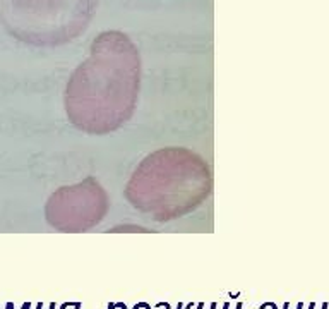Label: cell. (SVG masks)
Masks as SVG:
<instances>
[{
  "label": "cell",
  "instance_id": "obj_1",
  "mask_svg": "<svg viewBox=\"0 0 329 309\" xmlns=\"http://www.w3.org/2000/svg\"><path fill=\"white\" fill-rule=\"evenodd\" d=\"M139 81L141 58L132 40L120 31L98 34L88 58L69 79V119L91 134L118 129L134 113Z\"/></svg>",
  "mask_w": 329,
  "mask_h": 309
},
{
  "label": "cell",
  "instance_id": "obj_3",
  "mask_svg": "<svg viewBox=\"0 0 329 309\" xmlns=\"http://www.w3.org/2000/svg\"><path fill=\"white\" fill-rule=\"evenodd\" d=\"M96 7L98 0H0V24L24 43L57 47L84 33Z\"/></svg>",
  "mask_w": 329,
  "mask_h": 309
},
{
  "label": "cell",
  "instance_id": "obj_4",
  "mask_svg": "<svg viewBox=\"0 0 329 309\" xmlns=\"http://www.w3.org/2000/svg\"><path fill=\"white\" fill-rule=\"evenodd\" d=\"M106 211L105 189L93 179H86L77 185L62 187L47 203V218L57 229L79 230L99 222Z\"/></svg>",
  "mask_w": 329,
  "mask_h": 309
},
{
  "label": "cell",
  "instance_id": "obj_2",
  "mask_svg": "<svg viewBox=\"0 0 329 309\" xmlns=\"http://www.w3.org/2000/svg\"><path fill=\"white\" fill-rule=\"evenodd\" d=\"M211 185V170L199 154L184 148H166L141 161L125 192L141 211L173 218L201 205Z\"/></svg>",
  "mask_w": 329,
  "mask_h": 309
}]
</instances>
